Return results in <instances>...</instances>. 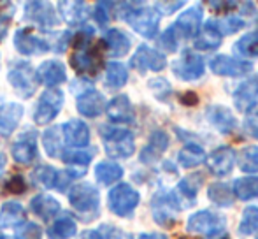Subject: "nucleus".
I'll return each instance as SVG.
<instances>
[{"instance_id": "nucleus-14", "label": "nucleus", "mask_w": 258, "mask_h": 239, "mask_svg": "<svg viewBox=\"0 0 258 239\" xmlns=\"http://www.w3.org/2000/svg\"><path fill=\"white\" fill-rule=\"evenodd\" d=\"M14 48L21 55L32 56V55H39V53H48L51 49V44L46 39L30 34L28 28H20L14 34Z\"/></svg>"}, {"instance_id": "nucleus-44", "label": "nucleus", "mask_w": 258, "mask_h": 239, "mask_svg": "<svg viewBox=\"0 0 258 239\" xmlns=\"http://www.w3.org/2000/svg\"><path fill=\"white\" fill-rule=\"evenodd\" d=\"M214 25H216L218 32H220L221 35H228V34H235V32H239L242 27H244V21L241 20V18H223V20H214Z\"/></svg>"}, {"instance_id": "nucleus-57", "label": "nucleus", "mask_w": 258, "mask_h": 239, "mask_svg": "<svg viewBox=\"0 0 258 239\" xmlns=\"http://www.w3.org/2000/svg\"><path fill=\"white\" fill-rule=\"evenodd\" d=\"M139 239H169L165 234H156V232H151V234H141Z\"/></svg>"}, {"instance_id": "nucleus-16", "label": "nucleus", "mask_w": 258, "mask_h": 239, "mask_svg": "<svg viewBox=\"0 0 258 239\" xmlns=\"http://www.w3.org/2000/svg\"><path fill=\"white\" fill-rule=\"evenodd\" d=\"M71 64L78 74L85 76H97L102 64V55L99 53V48H88L83 51H74L71 56Z\"/></svg>"}, {"instance_id": "nucleus-32", "label": "nucleus", "mask_w": 258, "mask_h": 239, "mask_svg": "<svg viewBox=\"0 0 258 239\" xmlns=\"http://www.w3.org/2000/svg\"><path fill=\"white\" fill-rule=\"evenodd\" d=\"M232 192L241 201H251L258 197V176H246L234 181Z\"/></svg>"}, {"instance_id": "nucleus-11", "label": "nucleus", "mask_w": 258, "mask_h": 239, "mask_svg": "<svg viewBox=\"0 0 258 239\" xmlns=\"http://www.w3.org/2000/svg\"><path fill=\"white\" fill-rule=\"evenodd\" d=\"M130 65H132L136 71H139L141 74H144L146 71L160 72L165 69L167 60L160 51H156V49L150 48V46H146V44H141L139 48H137L136 55L130 60Z\"/></svg>"}, {"instance_id": "nucleus-50", "label": "nucleus", "mask_w": 258, "mask_h": 239, "mask_svg": "<svg viewBox=\"0 0 258 239\" xmlns=\"http://www.w3.org/2000/svg\"><path fill=\"white\" fill-rule=\"evenodd\" d=\"M114 4L112 2H99L95 7V13H93V16H95L97 23L100 25V27H105L109 21V13H111V9L109 7H112Z\"/></svg>"}, {"instance_id": "nucleus-51", "label": "nucleus", "mask_w": 258, "mask_h": 239, "mask_svg": "<svg viewBox=\"0 0 258 239\" xmlns=\"http://www.w3.org/2000/svg\"><path fill=\"white\" fill-rule=\"evenodd\" d=\"M4 188H6L9 194H23V192L27 190V181L23 180V176H11V178L6 181Z\"/></svg>"}, {"instance_id": "nucleus-39", "label": "nucleus", "mask_w": 258, "mask_h": 239, "mask_svg": "<svg viewBox=\"0 0 258 239\" xmlns=\"http://www.w3.org/2000/svg\"><path fill=\"white\" fill-rule=\"evenodd\" d=\"M93 151H85V150H71V151H63L61 153V160L67 165L72 167H81V169H88V164L93 158Z\"/></svg>"}, {"instance_id": "nucleus-46", "label": "nucleus", "mask_w": 258, "mask_h": 239, "mask_svg": "<svg viewBox=\"0 0 258 239\" xmlns=\"http://www.w3.org/2000/svg\"><path fill=\"white\" fill-rule=\"evenodd\" d=\"M158 42H160V46L165 49V51H169V53L177 51V35H176V32H174L172 27L167 28V30L160 35Z\"/></svg>"}, {"instance_id": "nucleus-37", "label": "nucleus", "mask_w": 258, "mask_h": 239, "mask_svg": "<svg viewBox=\"0 0 258 239\" xmlns=\"http://www.w3.org/2000/svg\"><path fill=\"white\" fill-rule=\"evenodd\" d=\"M42 144H44V150L48 153V157L58 158L63 153V148H61V141L58 136V129L56 127H49L48 130H44L42 134Z\"/></svg>"}, {"instance_id": "nucleus-29", "label": "nucleus", "mask_w": 258, "mask_h": 239, "mask_svg": "<svg viewBox=\"0 0 258 239\" xmlns=\"http://www.w3.org/2000/svg\"><path fill=\"white\" fill-rule=\"evenodd\" d=\"M207 116H209V122L221 134H230L235 129V125H237V119L232 114V111L225 106H214L213 109H209Z\"/></svg>"}, {"instance_id": "nucleus-31", "label": "nucleus", "mask_w": 258, "mask_h": 239, "mask_svg": "<svg viewBox=\"0 0 258 239\" xmlns=\"http://www.w3.org/2000/svg\"><path fill=\"white\" fill-rule=\"evenodd\" d=\"M128 81V71L123 64L119 62H109L105 65V85L109 88H123Z\"/></svg>"}, {"instance_id": "nucleus-24", "label": "nucleus", "mask_w": 258, "mask_h": 239, "mask_svg": "<svg viewBox=\"0 0 258 239\" xmlns=\"http://www.w3.org/2000/svg\"><path fill=\"white\" fill-rule=\"evenodd\" d=\"M104 48L107 49V53L114 58H119V56H125L126 53L130 51V42L128 35L125 32L118 30V28H111L107 34L104 35Z\"/></svg>"}, {"instance_id": "nucleus-47", "label": "nucleus", "mask_w": 258, "mask_h": 239, "mask_svg": "<svg viewBox=\"0 0 258 239\" xmlns=\"http://www.w3.org/2000/svg\"><path fill=\"white\" fill-rule=\"evenodd\" d=\"M150 88L153 90L155 97H158V99H167L170 93V85L165 81V79L162 78H155L150 81Z\"/></svg>"}, {"instance_id": "nucleus-54", "label": "nucleus", "mask_w": 258, "mask_h": 239, "mask_svg": "<svg viewBox=\"0 0 258 239\" xmlns=\"http://www.w3.org/2000/svg\"><path fill=\"white\" fill-rule=\"evenodd\" d=\"M69 42H71V34H69V32H63V34H61V37H60V41L56 42V48H54V49H56V53H63Z\"/></svg>"}, {"instance_id": "nucleus-17", "label": "nucleus", "mask_w": 258, "mask_h": 239, "mask_svg": "<svg viewBox=\"0 0 258 239\" xmlns=\"http://www.w3.org/2000/svg\"><path fill=\"white\" fill-rule=\"evenodd\" d=\"M35 78L37 83L46 85L49 90L56 88L58 85L67 81V71H65V65L58 60H46L35 71Z\"/></svg>"}, {"instance_id": "nucleus-19", "label": "nucleus", "mask_w": 258, "mask_h": 239, "mask_svg": "<svg viewBox=\"0 0 258 239\" xmlns=\"http://www.w3.org/2000/svg\"><path fill=\"white\" fill-rule=\"evenodd\" d=\"M202 18H204V13H202L201 7H191V9L184 11L183 14H181L179 18H177V21L172 25L174 32H176V35H179V37H195V34L199 32V28H201V23H202Z\"/></svg>"}, {"instance_id": "nucleus-48", "label": "nucleus", "mask_w": 258, "mask_h": 239, "mask_svg": "<svg viewBox=\"0 0 258 239\" xmlns=\"http://www.w3.org/2000/svg\"><path fill=\"white\" fill-rule=\"evenodd\" d=\"M167 146H169V136H167L165 132H162V130L153 132V136H151V139H150V148H151V150L162 153V151L167 150Z\"/></svg>"}, {"instance_id": "nucleus-27", "label": "nucleus", "mask_w": 258, "mask_h": 239, "mask_svg": "<svg viewBox=\"0 0 258 239\" xmlns=\"http://www.w3.org/2000/svg\"><path fill=\"white\" fill-rule=\"evenodd\" d=\"M27 218L25 208L16 201L4 202L0 208V227L9 229V227H21Z\"/></svg>"}, {"instance_id": "nucleus-5", "label": "nucleus", "mask_w": 258, "mask_h": 239, "mask_svg": "<svg viewBox=\"0 0 258 239\" xmlns=\"http://www.w3.org/2000/svg\"><path fill=\"white\" fill-rule=\"evenodd\" d=\"M225 216H221L220 213L209 211V209H204V211H197L188 218L186 229L188 232L194 234H204V236L211 237V236H220L225 230Z\"/></svg>"}, {"instance_id": "nucleus-7", "label": "nucleus", "mask_w": 258, "mask_h": 239, "mask_svg": "<svg viewBox=\"0 0 258 239\" xmlns=\"http://www.w3.org/2000/svg\"><path fill=\"white\" fill-rule=\"evenodd\" d=\"M63 92L60 90H46L41 95L34 113V122L37 125H46L51 123L54 118L60 114L61 107H63Z\"/></svg>"}, {"instance_id": "nucleus-22", "label": "nucleus", "mask_w": 258, "mask_h": 239, "mask_svg": "<svg viewBox=\"0 0 258 239\" xmlns=\"http://www.w3.org/2000/svg\"><path fill=\"white\" fill-rule=\"evenodd\" d=\"M23 116V106L16 102H7L0 106V136L9 137L20 125Z\"/></svg>"}, {"instance_id": "nucleus-4", "label": "nucleus", "mask_w": 258, "mask_h": 239, "mask_svg": "<svg viewBox=\"0 0 258 239\" xmlns=\"http://www.w3.org/2000/svg\"><path fill=\"white\" fill-rule=\"evenodd\" d=\"M141 195L137 190H134L128 183H119L109 192L107 195V204L111 213L116 216H130L136 208L139 206Z\"/></svg>"}, {"instance_id": "nucleus-49", "label": "nucleus", "mask_w": 258, "mask_h": 239, "mask_svg": "<svg viewBox=\"0 0 258 239\" xmlns=\"http://www.w3.org/2000/svg\"><path fill=\"white\" fill-rule=\"evenodd\" d=\"M246 129L249 130L253 137L258 139V102L251 106L246 113Z\"/></svg>"}, {"instance_id": "nucleus-2", "label": "nucleus", "mask_w": 258, "mask_h": 239, "mask_svg": "<svg viewBox=\"0 0 258 239\" xmlns=\"http://www.w3.org/2000/svg\"><path fill=\"white\" fill-rule=\"evenodd\" d=\"M128 9H119V16L143 37L153 39L160 27V14L150 7H141L139 4H125Z\"/></svg>"}, {"instance_id": "nucleus-53", "label": "nucleus", "mask_w": 258, "mask_h": 239, "mask_svg": "<svg viewBox=\"0 0 258 239\" xmlns=\"http://www.w3.org/2000/svg\"><path fill=\"white\" fill-rule=\"evenodd\" d=\"M181 102H183L184 106H188V107L197 106V104H199V95L195 92H184L183 95H181Z\"/></svg>"}, {"instance_id": "nucleus-15", "label": "nucleus", "mask_w": 258, "mask_h": 239, "mask_svg": "<svg viewBox=\"0 0 258 239\" xmlns=\"http://www.w3.org/2000/svg\"><path fill=\"white\" fill-rule=\"evenodd\" d=\"M35 136L37 134L34 130L30 132H23L16 139V143H13L11 146V155L13 158L21 165H28L37 158V143H35Z\"/></svg>"}, {"instance_id": "nucleus-9", "label": "nucleus", "mask_w": 258, "mask_h": 239, "mask_svg": "<svg viewBox=\"0 0 258 239\" xmlns=\"http://www.w3.org/2000/svg\"><path fill=\"white\" fill-rule=\"evenodd\" d=\"M211 71L216 76H228V78H244L251 72L253 65L249 62L234 58L228 55H216L209 62Z\"/></svg>"}, {"instance_id": "nucleus-10", "label": "nucleus", "mask_w": 258, "mask_h": 239, "mask_svg": "<svg viewBox=\"0 0 258 239\" xmlns=\"http://www.w3.org/2000/svg\"><path fill=\"white\" fill-rule=\"evenodd\" d=\"M25 18L42 30H49L58 25V14L49 2H27L25 4Z\"/></svg>"}, {"instance_id": "nucleus-28", "label": "nucleus", "mask_w": 258, "mask_h": 239, "mask_svg": "<svg viewBox=\"0 0 258 239\" xmlns=\"http://www.w3.org/2000/svg\"><path fill=\"white\" fill-rule=\"evenodd\" d=\"M258 99V79H249L242 83L234 93V104L239 111H246L256 104Z\"/></svg>"}, {"instance_id": "nucleus-26", "label": "nucleus", "mask_w": 258, "mask_h": 239, "mask_svg": "<svg viewBox=\"0 0 258 239\" xmlns=\"http://www.w3.org/2000/svg\"><path fill=\"white\" fill-rule=\"evenodd\" d=\"M197 187L199 185L195 183L191 176L179 181V185L174 188V192H170V197H172V201L176 202L177 208L184 209V208H188V206L195 204V199H197Z\"/></svg>"}, {"instance_id": "nucleus-6", "label": "nucleus", "mask_w": 258, "mask_h": 239, "mask_svg": "<svg viewBox=\"0 0 258 239\" xmlns=\"http://www.w3.org/2000/svg\"><path fill=\"white\" fill-rule=\"evenodd\" d=\"M11 86L20 93L23 99H30L34 95L35 88H37V78H35L34 69L27 62H18L11 67L9 74H7Z\"/></svg>"}, {"instance_id": "nucleus-3", "label": "nucleus", "mask_w": 258, "mask_h": 239, "mask_svg": "<svg viewBox=\"0 0 258 239\" xmlns=\"http://www.w3.org/2000/svg\"><path fill=\"white\" fill-rule=\"evenodd\" d=\"M104 150L111 158H128L136 151V139L130 130L116 127H100Z\"/></svg>"}, {"instance_id": "nucleus-41", "label": "nucleus", "mask_w": 258, "mask_h": 239, "mask_svg": "<svg viewBox=\"0 0 258 239\" xmlns=\"http://www.w3.org/2000/svg\"><path fill=\"white\" fill-rule=\"evenodd\" d=\"M34 181L44 188H56L58 171L51 165H39L34 171Z\"/></svg>"}, {"instance_id": "nucleus-23", "label": "nucleus", "mask_w": 258, "mask_h": 239, "mask_svg": "<svg viewBox=\"0 0 258 239\" xmlns=\"http://www.w3.org/2000/svg\"><path fill=\"white\" fill-rule=\"evenodd\" d=\"M58 13L61 14V18L65 20V23H69L71 27H78V25L86 23L90 16L88 6L81 0L76 2H60L58 4Z\"/></svg>"}, {"instance_id": "nucleus-34", "label": "nucleus", "mask_w": 258, "mask_h": 239, "mask_svg": "<svg viewBox=\"0 0 258 239\" xmlns=\"http://www.w3.org/2000/svg\"><path fill=\"white\" fill-rule=\"evenodd\" d=\"M207 197L218 206H223V208H228V206L234 204V192H232V187L227 183H213L207 187Z\"/></svg>"}, {"instance_id": "nucleus-45", "label": "nucleus", "mask_w": 258, "mask_h": 239, "mask_svg": "<svg viewBox=\"0 0 258 239\" xmlns=\"http://www.w3.org/2000/svg\"><path fill=\"white\" fill-rule=\"evenodd\" d=\"M18 239H42V229L37 223L25 222L21 227H18Z\"/></svg>"}, {"instance_id": "nucleus-59", "label": "nucleus", "mask_w": 258, "mask_h": 239, "mask_svg": "<svg viewBox=\"0 0 258 239\" xmlns=\"http://www.w3.org/2000/svg\"><path fill=\"white\" fill-rule=\"evenodd\" d=\"M223 239H228V237H223Z\"/></svg>"}, {"instance_id": "nucleus-20", "label": "nucleus", "mask_w": 258, "mask_h": 239, "mask_svg": "<svg viewBox=\"0 0 258 239\" xmlns=\"http://www.w3.org/2000/svg\"><path fill=\"white\" fill-rule=\"evenodd\" d=\"M107 116L114 123H134L136 119V111L126 95H116L111 102L105 106Z\"/></svg>"}, {"instance_id": "nucleus-43", "label": "nucleus", "mask_w": 258, "mask_h": 239, "mask_svg": "<svg viewBox=\"0 0 258 239\" xmlns=\"http://www.w3.org/2000/svg\"><path fill=\"white\" fill-rule=\"evenodd\" d=\"M92 42H93V28L92 27L83 28V30H79L78 34L71 37V44L76 51H83V49L92 48Z\"/></svg>"}, {"instance_id": "nucleus-38", "label": "nucleus", "mask_w": 258, "mask_h": 239, "mask_svg": "<svg viewBox=\"0 0 258 239\" xmlns=\"http://www.w3.org/2000/svg\"><path fill=\"white\" fill-rule=\"evenodd\" d=\"M235 51L246 58H255L258 56V32H249L244 37L235 42Z\"/></svg>"}, {"instance_id": "nucleus-55", "label": "nucleus", "mask_w": 258, "mask_h": 239, "mask_svg": "<svg viewBox=\"0 0 258 239\" xmlns=\"http://www.w3.org/2000/svg\"><path fill=\"white\" fill-rule=\"evenodd\" d=\"M9 23H11V16H6L4 13H0V41H2L4 35H6L7 28H9Z\"/></svg>"}, {"instance_id": "nucleus-33", "label": "nucleus", "mask_w": 258, "mask_h": 239, "mask_svg": "<svg viewBox=\"0 0 258 239\" xmlns=\"http://www.w3.org/2000/svg\"><path fill=\"white\" fill-rule=\"evenodd\" d=\"M121 176H123L121 165L114 164V162H100V164L95 165V178L104 187L116 183Z\"/></svg>"}, {"instance_id": "nucleus-18", "label": "nucleus", "mask_w": 258, "mask_h": 239, "mask_svg": "<svg viewBox=\"0 0 258 239\" xmlns=\"http://www.w3.org/2000/svg\"><path fill=\"white\" fill-rule=\"evenodd\" d=\"M76 107H78V113L81 116L86 118H97L104 113L105 109V99L100 92L97 90H85L78 95L76 100Z\"/></svg>"}, {"instance_id": "nucleus-58", "label": "nucleus", "mask_w": 258, "mask_h": 239, "mask_svg": "<svg viewBox=\"0 0 258 239\" xmlns=\"http://www.w3.org/2000/svg\"><path fill=\"white\" fill-rule=\"evenodd\" d=\"M0 239H7V237H6V236H4V234H2V232H0Z\"/></svg>"}, {"instance_id": "nucleus-52", "label": "nucleus", "mask_w": 258, "mask_h": 239, "mask_svg": "<svg viewBox=\"0 0 258 239\" xmlns=\"http://www.w3.org/2000/svg\"><path fill=\"white\" fill-rule=\"evenodd\" d=\"M184 2L183 0H177V2H156V13L162 16V14H172L176 9H179V7H183Z\"/></svg>"}, {"instance_id": "nucleus-42", "label": "nucleus", "mask_w": 258, "mask_h": 239, "mask_svg": "<svg viewBox=\"0 0 258 239\" xmlns=\"http://www.w3.org/2000/svg\"><path fill=\"white\" fill-rule=\"evenodd\" d=\"M239 167L244 172H258V146H248L239 153Z\"/></svg>"}, {"instance_id": "nucleus-25", "label": "nucleus", "mask_w": 258, "mask_h": 239, "mask_svg": "<svg viewBox=\"0 0 258 239\" xmlns=\"http://www.w3.org/2000/svg\"><path fill=\"white\" fill-rule=\"evenodd\" d=\"M30 209L42 220H53L60 213V202L48 194H39L30 201Z\"/></svg>"}, {"instance_id": "nucleus-35", "label": "nucleus", "mask_w": 258, "mask_h": 239, "mask_svg": "<svg viewBox=\"0 0 258 239\" xmlns=\"http://www.w3.org/2000/svg\"><path fill=\"white\" fill-rule=\"evenodd\" d=\"M177 160L183 167H197L206 162V151L199 144H186L177 155Z\"/></svg>"}, {"instance_id": "nucleus-12", "label": "nucleus", "mask_w": 258, "mask_h": 239, "mask_svg": "<svg viewBox=\"0 0 258 239\" xmlns=\"http://www.w3.org/2000/svg\"><path fill=\"white\" fill-rule=\"evenodd\" d=\"M177 211L179 208L176 206V202L172 201L170 194L163 195V194H158L153 197L151 201V213H153V218L158 225L162 227H174L177 220Z\"/></svg>"}, {"instance_id": "nucleus-36", "label": "nucleus", "mask_w": 258, "mask_h": 239, "mask_svg": "<svg viewBox=\"0 0 258 239\" xmlns=\"http://www.w3.org/2000/svg\"><path fill=\"white\" fill-rule=\"evenodd\" d=\"M78 232V225L72 218H60L48 229L49 239H71Z\"/></svg>"}, {"instance_id": "nucleus-30", "label": "nucleus", "mask_w": 258, "mask_h": 239, "mask_svg": "<svg viewBox=\"0 0 258 239\" xmlns=\"http://www.w3.org/2000/svg\"><path fill=\"white\" fill-rule=\"evenodd\" d=\"M223 35L218 32L216 25H214V20H209L206 23L204 30H202L201 37L195 39V48L202 49V51H214L221 46V41H223Z\"/></svg>"}, {"instance_id": "nucleus-40", "label": "nucleus", "mask_w": 258, "mask_h": 239, "mask_svg": "<svg viewBox=\"0 0 258 239\" xmlns=\"http://www.w3.org/2000/svg\"><path fill=\"white\" fill-rule=\"evenodd\" d=\"M258 230V208L256 206H248V208L242 211V218L239 223V232L249 236V234H255Z\"/></svg>"}, {"instance_id": "nucleus-1", "label": "nucleus", "mask_w": 258, "mask_h": 239, "mask_svg": "<svg viewBox=\"0 0 258 239\" xmlns=\"http://www.w3.org/2000/svg\"><path fill=\"white\" fill-rule=\"evenodd\" d=\"M69 202L83 222H93L100 216V194L92 183H78L69 190Z\"/></svg>"}, {"instance_id": "nucleus-8", "label": "nucleus", "mask_w": 258, "mask_h": 239, "mask_svg": "<svg viewBox=\"0 0 258 239\" xmlns=\"http://www.w3.org/2000/svg\"><path fill=\"white\" fill-rule=\"evenodd\" d=\"M204 71H206V64L202 60V56L194 53L191 49L183 51L181 58L174 62V67H172V72L179 79H183V81H194V79L202 78Z\"/></svg>"}, {"instance_id": "nucleus-13", "label": "nucleus", "mask_w": 258, "mask_h": 239, "mask_svg": "<svg viewBox=\"0 0 258 239\" xmlns=\"http://www.w3.org/2000/svg\"><path fill=\"white\" fill-rule=\"evenodd\" d=\"M235 164V151L230 146H220L206 158V165L209 169L211 174L218 176V178H223L228 176L234 171Z\"/></svg>"}, {"instance_id": "nucleus-56", "label": "nucleus", "mask_w": 258, "mask_h": 239, "mask_svg": "<svg viewBox=\"0 0 258 239\" xmlns=\"http://www.w3.org/2000/svg\"><path fill=\"white\" fill-rule=\"evenodd\" d=\"M81 239H104V237L99 230H85L81 234Z\"/></svg>"}, {"instance_id": "nucleus-21", "label": "nucleus", "mask_w": 258, "mask_h": 239, "mask_svg": "<svg viewBox=\"0 0 258 239\" xmlns=\"http://www.w3.org/2000/svg\"><path fill=\"white\" fill-rule=\"evenodd\" d=\"M61 132H63V139L69 146L83 148L90 143V129L85 122L81 119H69L61 127Z\"/></svg>"}]
</instances>
